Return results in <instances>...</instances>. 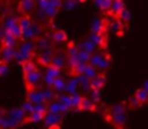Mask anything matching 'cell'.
<instances>
[{"mask_svg":"<svg viewBox=\"0 0 148 129\" xmlns=\"http://www.w3.org/2000/svg\"><path fill=\"white\" fill-rule=\"evenodd\" d=\"M33 49H35V43L30 42V40H26V42L19 47V50H16V53H14V59H16L17 62H20V63L29 60L30 56H32Z\"/></svg>","mask_w":148,"mask_h":129,"instance_id":"1","label":"cell"},{"mask_svg":"<svg viewBox=\"0 0 148 129\" xmlns=\"http://www.w3.org/2000/svg\"><path fill=\"white\" fill-rule=\"evenodd\" d=\"M3 30H4L6 33H10L12 36H14L16 39H20V38H22V30H20V27H19L17 19L13 17V16H9V17L4 19Z\"/></svg>","mask_w":148,"mask_h":129,"instance_id":"2","label":"cell"},{"mask_svg":"<svg viewBox=\"0 0 148 129\" xmlns=\"http://www.w3.org/2000/svg\"><path fill=\"white\" fill-rule=\"evenodd\" d=\"M111 118H112V122L119 128L125 124L127 121V113H125V106L122 103H118V105H114L111 108Z\"/></svg>","mask_w":148,"mask_h":129,"instance_id":"3","label":"cell"},{"mask_svg":"<svg viewBox=\"0 0 148 129\" xmlns=\"http://www.w3.org/2000/svg\"><path fill=\"white\" fill-rule=\"evenodd\" d=\"M89 65H92L94 68H97L98 70H105L108 66H109V59L106 56H102L98 53H92L91 55V59H89Z\"/></svg>","mask_w":148,"mask_h":129,"instance_id":"4","label":"cell"},{"mask_svg":"<svg viewBox=\"0 0 148 129\" xmlns=\"http://www.w3.org/2000/svg\"><path fill=\"white\" fill-rule=\"evenodd\" d=\"M40 78H42V75H40V72L38 69L25 73V81H26V85L29 87V90L30 89H35L38 86V83L40 82Z\"/></svg>","mask_w":148,"mask_h":129,"instance_id":"5","label":"cell"},{"mask_svg":"<svg viewBox=\"0 0 148 129\" xmlns=\"http://www.w3.org/2000/svg\"><path fill=\"white\" fill-rule=\"evenodd\" d=\"M60 69H58V68H55V66H52V65H48V69H46V72H45V76H43V81H45V83L48 86H52L53 83V81L56 79V78H59L60 76Z\"/></svg>","mask_w":148,"mask_h":129,"instance_id":"6","label":"cell"},{"mask_svg":"<svg viewBox=\"0 0 148 129\" xmlns=\"http://www.w3.org/2000/svg\"><path fill=\"white\" fill-rule=\"evenodd\" d=\"M62 119V113H50V112H46V115L43 116L42 121H45V125L46 126H58L59 122Z\"/></svg>","mask_w":148,"mask_h":129,"instance_id":"7","label":"cell"},{"mask_svg":"<svg viewBox=\"0 0 148 129\" xmlns=\"http://www.w3.org/2000/svg\"><path fill=\"white\" fill-rule=\"evenodd\" d=\"M14 53H16V49L14 47H6V46H3V49L0 50V62L9 63L10 60L14 59Z\"/></svg>","mask_w":148,"mask_h":129,"instance_id":"8","label":"cell"},{"mask_svg":"<svg viewBox=\"0 0 148 129\" xmlns=\"http://www.w3.org/2000/svg\"><path fill=\"white\" fill-rule=\"evenodd\" d=\"M27 100L33 105H39V103H46L43 96H42V92L40 90H36V89H30L29 93H27Z\"/></svg>","mask_w":148,"mask_h":129,"instance_id":"9","label":"cell"},{"mask_svg":"<svg viewBox=\"0 0 148 129\" xmlns=\"http://www.w3.org/2000/svg\"><path fill=\"white\" fill-rule=\"evenodd\" d=\"M7 116H9V118H12L13 121L19 122V124H23V122H25V119H26V112H25L22 108H16V109L10 111Z\"/></svg>","mask_w":148,"mask_h":129,"instance_id":"10","label":"cell"},{"mask_svg":"<svg viewBox=\"0 0 148 129\" xmlns=\"http://www.w3.org/2000/svg\"><path fill=\"white\" fill-rule=\"evenodd\" d=\"M38 35H39V29H38V26H36L35 23H32L30 27L22 30V38H23L25 40H30V39L36 38Z\"/></svg>","mask_w":148,"mask_h":129,"instance_id":"11","label":"cell"},{"mask_svg":"<svg viewBox=\"0 0 148 129\" xmlns=\"http://www.w3.org/2000/svg\"><path fill=\"white\" fill-rule=\"evenodd\" d=\"M124 9H125V4H124L122 0H112L111 7H109V13L114 14V16H118Z\"/></svg>","mask_w":148,"mask_h":129,"instance_id":"12","label":"cell"},{"mask_svg":"<svg viewBox=\"0 0 148 129\" xmlns=\"http://www.w3.org/2000/svg\"><path fill=\"white\" fill-rule=\"evenodd\" d=\"M78 86H79L78 76H76V78H72L71 81H68V82H66L65 92H68V95H75V93L78 92Z\"/></svg>","mask_w":148,"mask_h":129,"instance_id":"13","label":"cell"},{"mask_svg":"<svg viewBox=\"0 0 148 129\" xmlns=\"http://www.w3.org/2000/svg\"><path fill=\"white\" fill-rule=\"evenodd\" d=\"M105 81H106L105 75L98 73V76H97V78L91 79V89H97V90H101V89L103 87V85H105Z\"/></svg>","mask_w":148,"mask_h":129,"instance_id":"14","label":"cell"},{"mask_svg":"<svg viewBox=\"0 0 148 129\" xmlns=\"http://www.w3.org/2000/svg\"><path fill=\"white\" fill-rule=\"evenodd\" d=\"M1 43H3V46H6V47H16V44H17V39H16L14 36H12L10 33H6V32L3 30Z\"/></svg>","mask_w":148,"mask_h":129,"instance_id":"15","label":"cell"},{"mask_svg":"<svg viewBox=\"0 0 148 129\" xmlns=\"http://www.w3.org/2000/svg\"><path fill=\"white\" fill-rule=\"evenodd\" d=\"M65 86H66V81L63 79V78H56L55 81H53V83H52V89L56 92V93H62V92H65Z\"/></svg>","mask_w":148,"mask_h":129,"instance_id":"16","label":"cell"},{"mask_svg":"<svg viewBox=\"0 0 148 129\" xmlns=\"http://www.w3.org/2000/svg\"><path fill=\"white\" fill-rule=\"evenodd\" d=\"M52 57H53L52 47H49V49H46V50H42V52H40V57H39V60H40V63H42V65L48 66V65H50Z\"/></svg>","mask_w":148,"mask_h":129,"instance_id":"17","label":"cell"},{"mask_svg":"<svg viewBox=\"0 0 148 129\" xmlns=\"http://www.w3.org/2000/svg\"><path fill=\"white\" fill-rule=\"evenodd\" d=\"M98 72L99 70L97 69V68H94L92 65L86 63V68H85V70H84V73H82V75H85V76L91 81V79H94V78H97V76H98Z\"/></svg>","mask_w":148,"mask_h":129,"instance_id":"18","label":"cell"},{"mask_svg":"<svg viewBox=\"0 0 148 129\" xmlns=\"http://www.w3.org/2000/svg\"><path fill=\"white\" fill-rule=\"evenodd\" d=\"M79 47L82 49V50H86V52H89V53H94L97 49H98V46L95 44V43L92 42V40H84V42L79 44Z\"/></svg>","mask_w":148,"mask_h":129,"instance_id":"19","label":"cell"},{"mask_svg":"<svg viewBox=\"0 0 148 129\" xmlns=\"http://www.w3.org/2000/svg\"><path fill=\"white\" fill-rule=\"evenodd\" d=\"M78 109H84V111H94L95 109V103L89 99V98H82L81 105Z\"/></svg>","mask_w":148,"mask_h":129,"instance_id":"20","label":"cell"},{"mask_svg":"<svg viewBox=\"0 0 148 129\" xmlns=\"http://www.w3.org/2000/svg\"><path fill=\"white\" fill-rule=\"evenodd\" d=\"M50 65L58 68V69H62L65 66V56L63 55H58V56H53L52 60H50Z\"/></svg>","mask_w":148,"mask_h":129,"instance_id":"21","label":"cell"},{"mask_svg":"<svg viewBox=\"0 0 148 129\" xmlns=\"http://www.w3.org/2000/svg\"><path fill=\"white\" fill-rule=\"evenodd\" d=\"M111 3H112V0H94L95 7H98L99 10H103V12H108L109 10Z\"/></svg>","mask_w":148,"mask_h":129,"instance_id":"22","label":"cell"},{"mask_svg":"<svg viewBox=\"0 0 148 129\" xmlns=\"http://www.w3.org/2000/svg\"><path fill=\"white\" fill-rule=\"evenodd\" d=\"M50 39L56 43H62L66 40V35H65V32H62V30H55V32L52 33Z\"/></svg>","mask_w":148,"mask_h":129,"instance_id":"23","label":"cell"},{"mask_svg":"<svg viewBox=\"0 0 148 129\" xmlns=\"http://www.w3.org/2000/svg\"><path fill=\"white\" fill-rule=\"evenodd\" d=\"M91 55H92V53H89V52L81 49V50H78V60H79L81 63H89Z\"/></svg>","mask_w":148,"mask_h":129,"instance_id":"24","label":"cell"},{"mask_svg":"<svg viewBox=\"0 0 148 129\" xmlns=\"http://www.w3.org/2000/svg\"><path fill=\"white\" fill-rule=\"evenodd\" d=\"M89 40H92L97 46H103L105 44V38H103L102 33H92L91 38H89Z\"/></svg>","mask_w":148,"mask_h":129,"instance_id":"25","label":"cell"},{"mask_svg":"<svg viewBox=\"0 0 148 129\" xmlns=\"http://www.w3.org/2000/svg\"><path fill=\"white\" fill-rule=\"evenodd\" d=\"M17 23H19V27H20V30H25V29L30 27L33 22L30 20V17H27V16H23L22 19H19V20H17Z\"/></svg>","mask_w":148,"mask_h":129,"instance_id":"26","label":"cell"},{"mask_svg":"<svg viewBox=\"0 0 148 129\" xmlns=\"http://www.w3.org/2000/svg\"><path fill=\"white\" fill-rule=\"evenodd\" d=\"M78 81H79V86L85 90L91 89V81L85 76V75H78Z\"/></svg>","mask_w":148,"mask_h":129,"instance_id":"27","label":"cell"},{"mask_svg":"<svg viewBox=\"0 0 148 129\" xmlns=\"http://www.w3.org/2000/svg\"><path fill=\"white\" fill-rule=\"evenodd\" d=\"M33 7H35V1H33V0H22V1H20V9H22L25 13L30 12Z\"/></svg>","mask_w":148,"mask_h":129,"instance_id":"28","label":"cell"},{"mask_svg":"<svg viewBox=\"0 0 148 129\" xmlns=\"http://www.w3.org/2000/svg\"><path fill=\"white\" fill-rule=\"evenodd\" d=\"M42 92V96H43V99H45V102H50V100H53V98H55V92H53V89L52 87H46V89H43V90H40Z\"/></svg>","mask_w":148,"mask_h":129,"instance_id":"29","label":"cell"},{"mask_svg":"<svg viewBox=\"0 0 148 129\" xmlns=\"http://www.w3.org/2000/svg\"><path fill=\"white\" fill-rule=\"evenodd\" d=\"M135 98H137L141 103H145V102H148V92L141 87V89H138V90L135 92Z\"/></svg>","mask_w":148,"mask_h":129,"instance_id":"30","label":"cell"},{"mask_svg":"<svg viewBox=\"0 0 148 129\" xmlns=\"http://www.w3.org/2000/svg\"><path fill=\"white\" fill-rule=\"evenodd\" d=\"M102 30H103V22L95 19L92 23V33H102Z\"/></svg>","mask_w":148,"mask_h":129,"instance_id":"31","label":"cell"},{"mask_svg":"<svg viewBox=\"0 0 148 129\" xmlns=\"http://www.w3.org/2000/svg\"><path fill=\"white\" fill-rule=\"evenodd\" d=\"M22 68H23V70H25V73H27V72H32V70H35L36 69V65L29 59V60H26V62H23L22 63Z\"/></svg>","mask_w":148,"mask_h":129,"instance_id":"32","label":"cell"},{"mask_svg":"<svg viewBox=\"0 0 148 129\" xmlns=\"http://www.w3.org/2000/svg\"><path fill=\"white\" fill-rule=\"evenodd\" d=\"M82 98H84V96H81V95H78V93L71 95V103H72V108H79Z\"/></svg>","mask_w":148,"mask_h":129,"instance_id":"33","label":"cell"},{"mask_svg":"<svg viewBox=\"0 0 148 129\" xmlns=\"http://www.w3.org/2000/svg\"><path fill=\"white\" fill-rule=\"evenodd\" d=\"M118 16H119V19H121V22H122V23H127V22L131 19V13H130V10H127V9H124Z\"/></svg>","mask_w":148,"mask_h":129,"instance_id":"34","label":"cell"},{"mask_svg":"<svg viewBox=\"0 0 148 129\" xmlns=\"http://www.w3.org/2000/svg\"><path fill=\"white\" fill-rule=\"evenodd\" d=\"M76 0H65V3H62V7L65 9V10H72L75 6H76Z\"/></svg>","mask_w":148,"mask_h":129,"instance_id":"35","label":"cell"},{"mask_svg":"<svg viewBox=\"0 0 148 129\" xmlns=\"http://www.w3.org/2000/svg\"><path fill=\"white\" fill-rule=\"evenodd\" d=\"M94 103H97L99 99H101V92L97 90V89H91V98H89Z\"/></svg>","mask_w":148,"mask_h":129,"instance_id":"36","label":"cell"},{"mask_svg":"<svg viewBox=\"0 0 148 129\" xmlns=\"http://www.w3.org/2000/svg\"><path fill=\"white\" fill-rule=\"evenodd\" d=\"M38 47H39L40 50H46V49L50 47V44L46 39H39V40H38Z\"/></svg>","mask_w":148,"mask_h":129,"instance_id":"37","label":"cell"},{"mask_svg":"<svg viewBox=\"0 0 148 129\" xmlns=\"http://www.w3.org/2000/svg\"><path fill=\"white\" fill-rule=\"evenodd\" d=\"M78 46H75V44H71L69 46V49H68V57H73V56H76L78 55Z\"/></svg>","mask_w":148,"mask_h":129,"instance_id":"38","label":"cell"},{"mask_svg":"<svg viewBox=\"0 0 148 129\" xmlns=\"http://www.w3.org/2000/svg\"><path fill=\"white\" fill-rule=\"evenodd\" d=\"M22 109L26 112V115H29L30 112H33V103H30L29 100H26L25 103H23V106H22Z\"/></svg>","mask_w":148,"mask_h":129,"instance_id":"39","label":"cell"},{"mask_svg":"<svg viewBox=\"0 0 148 129\" xmlns=\"http://www.w3.org/2000/svg\"><path fill=\"white\" fill-rule=\"evenodd\" d=\"M7 72H9V66H7V63L0 62V76H4Z\"/></svg>","mask_w":148,"mask_h":129,"instance_id":"40","label":"cell"},{"mask_svg":"<svg viewBox=\"0 0 148 129\" xmlns=\"http://www.w3.org/2000/svg\"><path fill=\"white\" fill-rule=\"evenodd\" d=\"M140 105H141V102H140L135 96H132V98L130 99V106H131V108H138Z\"/></svg>","mask_w":148,"mask_h":129,"instance_id":"41","label":"cell"},{"mask_svg":"<svg viewBox=\"0 0 148 129\" xmlns=\"http://www.w3.org/2000/svg\"><path fill=\"white\" fill-rule=\"evenodd\" d=\"M143 89H144V90H147V92H148V81L145 82V83H144V85H143Z\"/></svg>","mask_w":148,"mask_h":129,"instance_id":"42","label":"cell"},{"mask_svg":"<svg viewBox=\"0 0 148 129\" xmlns=\"http://www.w3.org/2000/svg\"><path fill=\"white\" fill-rule=\"evenodd\" d=\"M76 1H78V3H79V1H86V0H76Z\"/></svg>","mask_w":148,"mask_h":129,"instance_id":"43","label":"cell"},{"mask_svg":"<svg viewBox=\"0 0 148 129\" xmlns=\"http://www.w3.org/2000/svg\"><path fill=\"white\" fill-rule=\"evenodd\" d=\"M1 115H3V113H1V111H0V116H1Z\"/></svg>","mask_w":148,"mask_h":129,"instance_id":"44","label":"cell"},{"mask_svg":"<svg viewBox=\"0 0 148 129\" xmlns=\"http://www.w3.org/2000/svg\"><path fill=\"white\" fill-rule=\"evenodd\" d=\"M33 1H36V0H33Z\"/></svg>","mask_w":148,"mask_h":129,"instance_id":"45","label":"cell"},{"mask_svg":"<svg viewBox=\"0 0 148 129\" xmlns=\"http://www.w3.org/2000/svg\"><path fill=\"white\" fill-rule=\"evenodd\" d=\"M118 129H121V128H118Z\"/></svg>","mask_w":148,"mask_h":129,"instance_id":"46","label":"cell"}]
</instances>
